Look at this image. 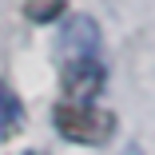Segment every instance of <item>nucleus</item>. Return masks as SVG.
I'll use <instances>...</instances> for the list:
<instances>
[{"mask_svg":"<svg viewBox=\"0 0 155 155\" xmlns=\"http://www.w3.org/2000/svg\"><path fill=\"white\" fill-rule=\"evenodd\" d=\"M52 123H56V131L64 139H72L80 147H104L115 135V111L96 107V100H91V104L60 100L56 111H52Z\"/></svg>","mask_w":155,"mask_h":155,"instance_id":"1","label":"nucleus"},{"mask_svg":"<svg viewBox=\"0 0 155 155\" xmlns=\"http://www.w3.org/2000/svg\"><path fill=\"white\" fill-rule=\"evenodd\" d=\"M104 60L100 56H84V60H64V100H76V104H91L104 91Z\"/></svg>","mask_w":155,"mask_h":155,"instance_id":"2","label":"nucleus"},{"mask_svg":"<svg viewBox=\"0 0 155 155\" xmlns=\"http://www.w3.org/2000/svg\"><path fill=\"white\" fill-rule=\"evenodd\" d=\"M60 52L64 60H84V56H100V24L76 12L64 20V32H60Z\"/></svg>","mask_w":155,"mask_h":155,"instance_id":"3","label":"nucleus"},{"mask_svg":"<svg viewBox=\"0 0 155 155\" xmlns=\"http://www.w3.org/2000/svg\"><path fill=\"white\" fill-rule=\"evenodd\" d=\"M20 127H24V104H20L16 91H12L4 80H0V143L16 139Z\"/></svg>","mask_w":155,"mask_h":155,"instance_id":"4","label":"nucleus"},{"mask_svg":"<svg viewBox=\"0 0 155 155\" xmlns=\"http://www.w3.org/2000/svg\"><path fill=\"white\" fill-rule=\"evenodd\" d=\"M68 12V0H24V16L32 24H52Z\"/></svg>","mask_w":155,"mask_h":155,"instance_id":"5","label":"nucleus"},{"mask_svg":"<svg viewBox=\"0 0 155 155\" xmlns=\"http://www.w3.org/2000/svg\"><path fill=\"white\" fill-rule=\"evenodd\" d=\"M119 155H147V151H143V147H139V143H127V147H123V151H119Z\"/></svg>","mask_w":155,"mask_h":155,"instance_id":"6","label":"nucleus"}]
</instances>
